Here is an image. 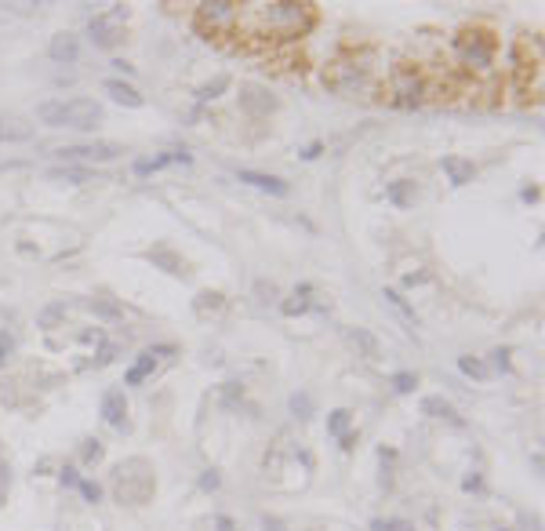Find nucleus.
<instances>
[{
	"label": "nucleus",
	"mask_w": 545,
	"mask_h": 531,
	"mask_svg": "<svg viewBox=\"0 0 545 531\" xmlns=\"http://www.w3.org/2000/svg\"><path fill=\"white\" fill-rule=\"evenodd\" d=\"M259 19V33L269 40H298L313 26V8L309 4H284V0H269V4L254 8Z\"/></svg>",
	"instance_id": "1"
},
{
	"label": "nucleus",
	"mask_w": 545,
	"mask_h": 531,
	"mask_svg": "<svg viewBox=\"0 0 545 531\" xmlns=\"http://www.w3.org/2000/svg\"><path fill=\"white\" fill-rule=\"evenodd\" d=\"M37 117L51 127H95L102 120V106L91 99H73V102H44Z\"/></svg>",
	"instance_id": "2"
},
{
	"label": "nucleus",
	"mask_w": 545,
	"mask_h": 531,
	"mask_svg": "<svg viewBox=\"0 0 545 531\" xmlns=\"http://www.w3.org/2000/svg\"><path fill=\"white\" fill-rule=\"evenodd\" d=\"M455 51L462 55V62L473 70H487L491 58H494V40L491 37H480V33H462L455 40Z\"/></svg>",
	"instance_id": "3"
},
{
	"label": "nucleus",
	"mask_w": 545,
	"mask_h": 531,
	"mask_svg": "<svg viewBox=\"0 0 545 531\" xmlns=\"http://www.w3.org/2000/svg\"><path fill=\"white\" fill-rule=\"evenodd\" d=\"M236 19H240V4H233V0H204V4H197V22L211 33L233 26Z\"/></svg>",
	"instance_id": "4"
},
{
	"label": "nucleus",
	"mask_w": 545,
	"mask_h": 531,
	"mask_svg": "<svg viewBox=\"0 0 545 531\" xmlns=\"http://www.w3.org/2000/svg\"><path fill=\"white\" fill-rule=\"evenodd\" d=\"M422 102H425V84H422L418 70H400L393 77V106L414 109V106H422Z\"/></svg>",
	"instance_id": "5"
},
{
	"label": "nucleus",
	"mask_w": 545,
	"mask_h": 531,
	"mask_svg": "<svg viewBox=\"0 0 545 531\" xmlns=\"http://www.w3.org/2000/svg\"><path fill=\"white\" fill-rule=\"evenodd\" d=\"M51 153L58 160H117L124 146H117V142H80V146H58Z\"/></svg>",
	"instance_id": "6"
},
{
	"label": "nucleus",
	"mask_w": 545,
	"mask_h": 531,
	"mask_svg": "<svg viewBox=\"0 0 545 531\" xmlns=\"http://www.w3.org/2000/svg\"><path fill=\"white\" fill-rule=\"evenodd\" d=\"M88 33L99 47H117L124 40V26H109V15H102V19H91Z\"/></svg>",
	"instance_id": "7"
},
{
	"label": "nucleus",
	"mask_w": 545,
	"mask_h": 531,
	"mask_svg": "<svg viewBox=\"0 0 545 531\" xmlns=\"http://www.w3.org/2000/svg\"><path fill=\"white\" fill-rule=\"evenodd\" d=\"M240 182L259 186L262 193H269V197H287V189H291L284 179H277V175H262V171H240Z\"/></svg>",
	"instance_id": "8"
},
{
	"label": "nucleus",
	"mask_w": 545,
	"mask_h": 531,
	"mask_svg": "<svg viewBox=\"0 0 545 531\" xmlns=\"http://www.w3.org/2000/svg\"><path fill=\"white\" fill-rule=\"evenodd\" d=\"M240 102H244L251 113H269V109L277 106V99H272L266 88H254V84H244V88H240Z\"/></svg>",
	"instance_id": "9"
},
{
	"label": "nucleus",
	"mask_w": 545,
	"mask_h": 531,
	"mask_svg": "<svg viewBox=\"0 0 545 531\" xmlns=\"http://www.w3.org/2000/svg\"><path fill=\"white\" fill-rule=\"evenodd\" d=\"M33 138V124L22 117H0V142H29Z\"/></svg>",
	"instance_id": "10"
},
{
	"label": "nucleus",
	"mask_w": 545,
	"mask_h": 531,
	"mask_svg": "<svg viewBox=\"0 0 545 531\" xmlns=\"http://www.w3.org/2000/svg\"><path fill=\"white\" fill-rule=\"evenodd\" d=\"M440 168L447 171L451 186H466V182H473V175H476L473 160H462V157H444V160H440Z\"/></svg>",
	"instance_id": "11"
},
{
	"label": "nucleus",
	"mask_w": 545,
	"mask_h": 531,
	"mask_svg": "<svg viewBox=\"0 0 545 531\" xmlns=\"http://www.w3.org/2000/svg\"><path fill=\"white\" fill-rule=\"evenodd\" d=\"M102 418H106L109 426H124L127 422V400H124V393L109 390L102 397Z\"/></svg>",
	"instance_id": "12"
},
{
	"label": "nucleus",
	"mask_w": 545,
	"mask_h": 531,
	"mask_svg": "<svg viewBox=\"0 0 545 531\" xmlns=\"http://www.w3.org/2000/svg\"><path fill=\"white\" fill-rule=\"evenodd\" d=\"M189 157L186 150L182 153H160V157H149V160H135V175H153L160 168H168V164H189Z\"/></svg>",
	"instance_id": "13"
},
{
	"label": "nucleus",
	"mask_w": 545,
	"mask_h": 531,
	"mask_svg": "<svg viewBox=\"0 0 545 531\" xmlns=\"http://www.w3.org/2000/svg\"><path fill=\"white\" fill-rule=\"evenodd\" d=\"M106 95H109L113 102L127 106V109H138V106H142V95H138L131 84H124V80H106Z\"/></svg>",
	"instance_id": "14"
},
{
	"label": "nucleus",
	"mask_w": 545,
	"mask_h": 531,
	"mask_svg": "<svg viewBox=\"0 0 545 531\" xmlns=\"http://www.w3.org/2000/svg\"><path fill=\"white\" fill-rule=\"evenodd\" d=\"M149 262H153L156 269L171 273V277H182V273H186V262H182L171 248H153V251H149Z\"/></svg>",
	"instance_id": "15"
},
{
	"label": "nucleus",
	"mask_w": 545,
	"mask_h": 531,
	"mask_svg": "<svg viewBox=\"0 0 545 531\" xmlns=\"http://www.w3.org/2000/svg\"><path fill=\"white\" fill-rule=\"evenodd\" d=\"M51 58L55 62H76V55H80V44H76V37L73 33H58L55 40H51Z\"/></svg>",
	"instance_id": "16"
},
{
	"label": "nucleus",
	"mask_w": 545,
	"mask_h": 531,
	"mask_svg": "<svg viewBox=\"0 0 545 531\" xmlns=\"http://www.w3.org/2000/svg\"><path fill=\"white\" fill-rule=\"evenodd\" d=\"M422 411L425 415H437V418H447V422H455V426H462V415L447 404V400H440V397H425L422 400Z\"/></svg>",
	"instance_id": "17"
},
{
	"label": "nucleus",
	"mask_w": 545,
	"mask_h": 531,
	"mask_svg": "<svg viewBox=\"0 0 545 531\" xmlns=\"http://www.w3.org/2000/svg\"><path fill=\"white\" fill-rule=\"evenodd\" d=\"M389 200H393L396 207H411L414 200H418V186L407 182V179H404V182H393V186H389Z\"/></svg>",
	"instance_id": "18"
},
{
	"label": "nucleus",
	"mask_w": 545,
	"mask_h": 531,
	"mask_svg": "<svg viewBox=\"0 0 545 531\" xmlns=\"http://www.w3.org/2000/svg\"><path fill=\"white\" fill-rule=\"evenodd\" d=\"M47 179H55V182H73V186H80V182H91V168H51L47 171Z\"/></svg>",
	"instance_id": "19"
},
{
	"label": "nucleus",
	"mask_w": 545,
	"mask_h": 531,
	"mask_svg": "<svg viewBox=\"0 0 545 531\" xmlns=\"http://www.w3.org/2000/svg\"><path fill=\"white\" fill-rule=\"evenodd\" d=\"M153 367H156V357H153V353H142V357L135 360V367L124 375V379H127V386H138L142 379H146V375L153 372Z\"/></svg>",
	"instance_id": "20"
},
{
	"label": "nucleus",
	"mask_w": 545,
	"mask_h": 531,
	"mask_svg": "<svg viewBox=\"0 0 545 531\" xmlns=\"http://www.w3.org/2000/svg\"><path fill=\"white\" fill-rule=\"evenodd\" d=\"M458 367H462V375H469V379H476V382H487V379H491V372H487V367L480 364L476 357H462Z\"/></svg>",
	"instance_id": "21"
},
{
	"label": "nucleus",
	"mask_w": 545,
	"mask_h": 531,
	"mask_svg": "<svg viewBox=\"0 0 545 531\" xmlns=\"http://www.w3.org/2000/svg\"><path fill=\"white\" fill-rule=\"evenodd\" d=\"M345 335H349V342L360 346L364 353H375V349H378V342L371 339V331H364V328H352V331H345Z\"/></svg>",
	"instance_id": "22"
},
{
	"label": "nucleus",
	"mask_w": 545,
	"mask_h": 531,
	"mask_svg": "<svg viewBox=\"0 0 545 531\" xmlns=\"http://www.w3.org/2000/svg\"><path fill=\"white\" fill-rule=\"evenodd\" d=\"M393 390L396 393H414V390H418V375H411V372L393 375Z\"/></svg>",
	"instance_id": "23"
},
{
	"label": "nucleus",
	"mask_w": 545,
	"mask_h": 531,
	"mask_svg": "<svg viewBox=\"0 0 545 531\" xmlns=\"http://www.w3.org/2000/svg\"><path fill=\"white\" fill-rule=\"evenodd\" d=\"M306 295H309V287H302L298 295H291V299L284 302V313H287V317H295V313H306V310H309V306H306Z\"/></svg>",
	"instance_id": "24"
},
{
	"label": "nucleus",
	"mask_w": 545,
	"mask_h": 531,
	"mask_svg": "<svg viewBox=\"0 0 545 531\" xmlns=\"http://www.w3.org/2000/svg\"><path fill=\"white\" fill-rule=\"evenodd\" d=\"M226 88H229V77H218L215 84H204L197 95H200V102H207V99H218V95L226 91Z\"/></svg>",
	"instance_id": "25"
},
{
	"label": "nucleus",
	"mask_w": 545,
	"mask_h": 531,
	"mask_svg": "<svg viewBox=\"0 0 545 531\" xmlns=\"http://www.w3.org/2000/svg\"><path fill=\"white\" fill-rule=\"evenodd\" d=\"M345 426H349V411L345 408H339V411H331V418H327V433H345Z\"/></svg>",
	"instance_id": "26"
},
{
	"label": "nucleus",
	"mask_w": 545,
	"mask_h": 531,
	"mask_svg": "<svg viewBox=\"0 0 545 531\" xmlns=\"http://www.w3.org/2000/svg\"><path fill=\"white\" fill-rule=\"evenodd\" d=\"M291 411H295L298 418H309V415H313V400H309L306 393H295V397H291Z\"/></svg>",
	"instance_id": "27"
},
{
	"label": "nucleus",
	"mask_w": 545,
	"mask_h": 531,
	"mask_svg": "<svg viewBox=\"0 0 545 531\" xmlns=\"http://www.w3.org/2000/svg\"><path fill=\"white\" fill-rule=\"evenodd\" d=\"M62 317H66V306H58V302H55V306H47V310L40 313V324H44V328H51L55 320H62Z\"/></svg>",
	"instance_id": "28"
},
{
	"label": "nucleus",
	"mask_w": 545,
	"mask_h": 531,
	"mask_svg": "<svg viewBox=\"0 0 545 531\" xmlns=\"http://www.w3.org/2000/svg\"><path fill=\"white\" fill-rule=\"evenodd\" d=\"M222 302H226V299H222L218 292H204V295H197V306H200V310H222Z\"/></svg>",
	"instance_id": "29"
},
{
	"label": "nucleus",
	"mask_w": 545,
	"mask_h": 531,
	"mask_svg": "<svg viewBox=\"0 0 545 531\" xmlns=\"http://www.w3.org/2000/svg\"><path fill=\"white\" fill-rule=\"evenodd\" d=\"M386 302H393V306H396V310L404 313L407 320H414V310H411V306H407L404 299H400V292H393V287H386Z\"/></svg>",
	"instance_id": "30"
},
{
	"label": "nucleus",
	"mask_w": 545,
	"mask_h": 531,
	"mask_svg": "<svg viewBox=\"0 0 545 531\" xmlns=\"http://www.w3.org/2000/svg\"><path fill=\"white\" fill-rule=\"evenodd\" d=\"M88 310H91V313H99V317H106V320H117V317H120V310H113L109 302H91Z\"/></svg>",
	"instance_id": "31"
},
{
	"label": "nucleus",
	"mask_w": 545,
	"mask_h": 531,
	"mask_svg": "<svg viewBox=\"0 0 545 531\" xmlns=\"http://www.w3.org/2000/svg\"><path fill=\"white\" fill-rule=\"evenodd\" d=\"M76 488L84 491V498H88V502H99V498H102V488H99V484H91V480H80Z\"/></svg>",
	"instance_id": "32"
},
{
	"label": "nucleus",
	"mask_w": 545,
	"mask_h": 531,
	"mask_svg": "<svg viewBox=\"0 0 545 531\" xmlns=\"http://www.w3.org/2000/svg\"><path fill=\"white\" fill-rule=\"evenodd\" d=\"M200 488H204V491H215V488H218V470H207V473L200 477Z\"/></svg>",
	"instance_id": "33"
},
{
	"label": "nucleus",
	"mask_w": 545,
	"mask_h": 531,
	"mask_svg": "<svg viewBox=\"0 0 545 531\" xmlns=\"http://www.w3.org/2000/svg\"><path fill=\"white\" fill-rule=\"evenodd\" d=\"M371 531H407V528L400 524V521H375V524H371Z\"/></svg>",
	"instance_id": "34"
},
{
	"label": "nucleus",
	"mask_w": 545,
	"mask_h": 531,
	"mask_svg": "<svg viewBox=\"0 0 545 531\" xmlns=\"http://www.w3.org/2000/svg\"><path fill=\"white\" fill-rule=\"evenodd\" d=\"M84 459H88V462H99V459H102V444H99V441H95V444H88Z\"/></svg>",
	"instance_id": "35"
},
{
	"label": "nucleus",
	"mask_w": 545,
	"mask_h": 531,
	"mask_svg": "<svg viewBox=\"0 0 545 531\" xmlns=\"http://www.w3.org/2000/svg\"><path fill=\"white\" fill-rule=\"evenodd\" d=\"M320 150H324V146H320V142H313V146H306V150H302V160H313V157H320Z\"/></svg>",
	"instance_id": "36"
},
{
	"label": "nucleus",
	"mask_w": 545,
	"mask_h": 531,
	"mask_svg": "<svg viewBox=\"0 0 545 531\" xmlns=\"http://www.w3.org/2000/svg\"><path fill=\"white\" fill-rule=\"evenodd\" d=\"M494 360H498L502 372H509V364H505V360H509V349H494Z\"/></svg>",
	"instance_id": "37"
},
{
	"label": "nucleus",
	"mask_w": 545,
	"mask_h": 531,
	"mask_svg": "<svg viewBox=\"0 0 545 531\" xmlns=\"http://www.w3.org/2000/svg\"><path fill=\"white\" fill-rule=\"evenodd\" d=\"M62 480H66L70 488H76V484H80V480H76V470H62Z\"/></svg>",
	"instance_id": "38"
},
{
	"label": "nucleus",
	"mask_w": 545,
	"mask_h": 531,
	"mask_svg": "<svg viewBox=\"0 0 545 531\" xmlns=\"http://www.w3.org/2000/svg\"><path fill=\"white\" fill-rule=\"evenodd\" d=\"M523 200L535 204V200H538V186H527V189H523Z\"/></svg>",
	"instance_id": "39"
},
{
	"label": "nucleus",
	"mask_w": 545,
	"mask_h": 531,
	"mask_svg": "<svg viewBox=\"0 0 545 531\" xmlns=\"http://www.w3.org/2000/svg\"><path fill=\"white\" fill-rule=\"evenodd\" d=\"M466 491H480V477H469L466 480Z\"/></svg>",
	"instance_id": "40"
}]
</instances>
